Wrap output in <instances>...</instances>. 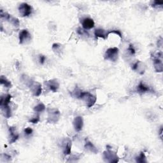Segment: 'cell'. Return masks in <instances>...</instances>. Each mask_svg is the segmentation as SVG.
<instances>
[{"label": "cell", "mask_w": 163, "mask_h": 163, "mask_svg": "<svg viewBox=\"0 0 163 163\" xmlns=\"http://www.w3.org/2000/svg\"><path fill=\"white\" fill-rule=\"evenodd\" d=\"M72 96L77 98V99L83 100L86 103V106L88 108H90L94 106L96 102V97L95 95H92L91 93L89 92L82 91L78 88H76L73 91Z\"/></svg>", "instance_id": "1"}, {"label": "cell", "mask_w": 163, "mask_h": 163, "mask_svg": "<svg viewBox=\"0 0 163 163\" xmlns=\"http://www.w3.org/2000/svg\"><path fill=\"white\" fill-rule=\"evenodd\" d=\"M119 49L117 47H111L108 49L104 55L105 60L110 61L112 62H116L118 60Z\"/></svg>", "instance_id": "2"}, {"label": "cell", "mask_w": 163, "mask_h": 163, "mask_svg": "<svg viewBox=\"0 0 163 163\" xmlns=\"http://www.w3.org/2000/svg\"><path fill=\"white\" fill-rule=\"evenodd\" d=\"M103 157L104 161L106 162L116 163L118 162L119 161V158L117 154L109 148H108L103 152Z\"/></svg>", "instance_id": "3"}, {"label": "cell", "mask_w": 163, "mask_h": 163, "mask_svg": "<svg viewBox=\"0 0 163 163\" xmlns=\"http://www.w3.org/2000/svg\"><path fill=\"white\" fill-rule=\"evenodd\" d=\"M153 57V63L154 69L156 72H162V53L161 51L158 52L152 55Z\"/></svg>", "instance_id": "4"}, {"label": "cell", "mask_w": 163, "mask_h": 163, "mask_svg": "<svg viewBox=\"0 0 163 163\" xmlns=\"http://www.w3.org/2000/svg\"><path fill=\"white\" fill-rule=\"evenodd\" d=\"M48 117H47V122L51 124H55L58 122L59 120L61 113L56 108H48Z\"/></svg>", "instance_id": "5"}, {"label": "cell", "mask_w": 163, "mask_h": 163, "mask_svg": "<svg viewBox=\"0 0 163 163\" xmlns=\"http://www.w3.org/2000/svg\"><path fill=\"white\" fill-rule=\"evenodd\" d=\"M28 86L30 88L33 96L38 97L41 95L42 92V86L40 83L38 82L30 81L29 82Z\"/></svg>", "instance_id": "6"}, {"label": "cell", "mask_w": 163, "mask_h": 163, "mask_svg": "<svg viewBox=\"0 0 163 163\" xmlns=\"http://www.w3.org/2000/svg\"><path fill=\"white\" fill-rule=\"evenodd\" d=\"M19 11L21 17H29L33 12L32 7L27 3H22L19 7Z\"/></svg>", "instance_id": "7"}, {"label": "cell", "mask_w": 163, "mask_h": 163, "mask_svg": "<svg viewBox=\"0 0 163 163\" xmlns=\"http://www.w3.org/2000/svg\"><path fill=\"white\" fill-rule=\"evenodd\" d=\"M31 35L27 29H22L19 33V44H24L29 42L31 40Z\"/></svg>", "instance_id": "8"}, {"label": "cell", "mask_w": 163, "mask_h": 163, "mask_svg": "<svg viewBox=\"0 0 163 163\" xmlns=\"http://www.w3.org/2000/svg\"><path fill=\"white\" fill-rule=\"evenodd\" d=\"M9 133V143L11 144L15 143L19 138V134L17 131L16 127L14 126H11L8 129Z\"/></svg>", "instance_id": "9"}, {"label": "cell", "mask_w": 163, "mask_h": 163, "mask_svg": "<svg viewBox=\"0 0 163 163\" xmlns=\"http://www.w3.org/2000/svg\"><path fill=\"white\" fill-rule=\"evenodd\" d=\"M72 142L70 139L66 138L63 142V151L64 155L68 156L71 154L72 151Z\"/></svg>", "instance_id": "10"}, {"label": "cell", "mask_w": 163, "mask_h": 163, "mask_svg": "<svg viewBox=\"0 0 163 163\" xmlns=\"http://www.w3.org/2000/svg\"><path fill=\"white\" fill-rule=\"evenodd\" d=\"M73 125L76 131L80 132L84 126V119L81 116H77L73 121Z\"/></svg>", "instance_id": "11"}, {"label": "cell", "mask_w": 163, "mask_h": 163, "mask_svg": "<svg viewBox=\"0 0 163 163\" xmlns=\"http://www.w3.org/2000/svg\"><path fill=\"white\" fill-rule=\"evenodd\" d=\"M145 66L144 64L140 61H137L135 63H134L132 66V69L138 73L143 75L145 71Z\"/></svg>", "instance_id": "12"}, {"label": "cell", "mask_w": 163, "mask_h": 163, "mask_svg": "<svg viewBox=\"0 0 163 163\" xmlns=\"http://www.w3.org/2000/svg\"><path fill=\"white\" fill-rule=\"evenodd\" d=\"M82 24L83 29H84L85 30H89L95 27V23L92 19L87 17L82 20Z\"/></svg>", "instance_id": "13"}, {"label": "cell", "mask_w": 163, "mask_h": 163, "mask_svg": "<svg viewBox=\"0 0 163 163\" xmlns=\"http://www.w3.org/2000/svg\"><path fill=\"white\" fill-rule=\"evenodd\" d=\"M136 90L139 94L143 95L145 93L152 91V89H151L148 86L142 82H140L136 87Z\"/></svg>", "instance_id": "14"}, {"label": "cell", "mask_w": 163, "mask_h": 163, "mask_svg": "<svg viewBox=\"0 0 163 163\" xmlns=\"http://www.w3.org/2000/svg\"><path fill=\"white\" fill-rule=\"evenodd\" d=\"M46 85H47L50 90L53 92H56L59 88V83L55 79H52L47 81Z\"/></svg>", "instance_id": "15"}, {"label": "cell", "mask_w": 163, "mask_h": 163, "mask_svg": "<svg viewBox=\"0 0 163 163\" xmlns=\"http://www.w3.org/2000/svg\"><path fill=\"white\" fill-rule=\"evenodd\" d=\"M84 147L86 150L89 151V152L93 153V154H98V150L97 148L90 141H89L88 139H86L85 142V145Z\"/></svg>", "instance_id": "16"}, {"label": "cell", "mask_w": 163, "mask_h": 163, "mask_svg": "<svg viewBox=\"0 0 163 163\" xmlns=\"http://www.w3.org/2000/svg\"><path fill=\"white\" fill-rule=\"evenodd\" d=\"M0 107H1L2 113L4 115L5 117L7 119L11 117V110L9 106V104H3V105H0Z\"/></svg>", "instance_id": "17"}, {"label": "cell", "mask_w": 163, "mask_h": 163, "mask_svg": "<svg viewBox=\"0 0 163 163\" xmlns=\"http://www.w3.org/2000/svg\"><path fill=\"white\" fill-rule=\"evenodd\" d=\"M95 35L96 38H101L104 40H106L108 37H107V32L105 31V30L103 29L98 28L95 29Z\"/></svg>", "instance_id": "18"}, {"label": "cell", "mask_w": 163, "mask_h": 163, "mask_svg": "<svg viewBox=\"0 0 163 163\" xmlns=\"http://www.w3.org/2000/svg\"><path fill=\"white\" fill-rule=\"evenodd\" d=\"M0 83H1L2 86H3L7 88H11L12 87V84H11V82L3 75L1 76V78H0Z\"/></svg>", "instance_id": "19"}, {"label": "cell", "mask_w": 163, "mask_h": 163, "mask_svg": "<svg viewBox=\"0 0 163 163\" xmlns=\"http://www.w3.org/2000/svg\"><path fill=\"white\" fill-rule=\"evenodd\" d=\"M45 110V104L42 103L38 104L37 105H36L33 108L34 112L37 113H40L43 112Z\"/></svg>", "instance_id": "20"}, {"label": "cell", "mask_w": 163, "mask_h": 163, "mask_svg": "<svg viewBox=\"0 0 163 163\" xmlns=\"http://www.w3.org/2000/svg\"><path fill=\"white\" fill-rule=\"evenodd\" d=\"M136 161L137 162H139V163H143V162H147V159H146V156L144 154L143 152H140L139 155L136 157Z\"/></svg>", "instance_id": "21"}, {"label": "cell", "mask_w": 163, "mask_h": 163, "mask_svg": "<svg viewBox=\"0 0 163 163\" xmlns=\"http://www.w3.org/2000/svg\"><path fill=\"white\" fill-rule=\"evenodd\" d=\"M52 49L54 52L57 54L58 52L61 51V45H60L59 43H54L52 45Z\"/></svg>", "instance_id": "22"}, {"label": "cell", "mask_w": 163, "mask_h": 163, "mask_svg": "<svg viewBox=\"0 0 163 163\" xmlns=\"http://www.w3.org/2000/svg\"><path fill=\"white\" fill-rule=\"evenodd\" d=\"M162 5H163V2H157V1L153 2L152 4V7L155 8H162Z\"/></svg>", "instance_id": "23"}, {"label": "cell", "mask_w": 163, "mask_h": 163, "mask_svg": "<svg viewBox=\"0 0 163 163\" xmlns=\"http://www.w3.org/2000/svg\"><path fill=\"white\" fill-rule=\"evenodd\" d=\"M40 115H39V113H38V115L37 116H35V117H34L31 119H30L29 122L32 123V124H37L40 121Z\"/></svg>", "instance_id": "24"}, {"label": "cell", "mask_w": 163, "mask_h": 163, "mask_svg": "<svg viewBox=\"0 0 163 163\" xmlns=\"http://www.w3.org/2000/svg\"><path fill=\"white\" fill-rule=\"evenodd\" d=\"M77 31V33L80 34V35H82V36H83V35H86V36L89 35V33L84 29H82L80 28H78Z\"/></svg>", "instance_id": "25"}, {"label": "cell", "mask_w": 163, "mask_h": 163, "mask_svg": "<svg viewBox=\"0 0 163 163\" xmlns=\"http://www.w3.org/2000/svg\"><path fill=\"white\" fill-rule=\"evenodd\" d=\"M127 51L130 52V54L132 55H134L136 54V51H135V49L134 48V46L132 44H130L129 45V46H128V48H127Z\"/></svg>", "instance_id": "26"}, {"label": "cell", "mask_w": 163, "mask_h": 163, "mask_svg": "<svg viewBox=\"0 0 163 163\" xmlns=\"http://www.w3.org/2000/svg\"><path fill=\"white\" fill-rule=\"evenodd\" d=\"M111 33H114V34H117V35H118L120 38H122V34H121V31H119V30H112V31H107V37H108V35H109V34H111Z\"/></svg>", "instance_id": "27"}, {"label": "cell", "mask_w": 163, "mask_h": 163, "mask_svg": "<svg viewBox=\"0 0 163 163\" xmlns=\"http://www.w3.org/2000/svg\"><path fill=\"white\" fill-rule=\"evenodd\" d=\"M33 130L32 128H31V127H26V129L24 130V133L27 136L31 135L33 133Z\"/></svg>", "instance_id": "28"}, {"label": "cell", "mask_w": 163, "mask_h": 163, "mask_svg": "<svg viewBox=\"0 0 163 163\" xmlns=\"http://www.w3.org/2000/svg\"><path fill=\"white\" fill-rule=\"evenodd\" d=\"M46 61V57L44 55H40L39 56V62L41 64H43Z\"/></svg>", "instance_id": "29"}, {"label": "cell", "mask_w": 163, "mask_h": 163, "mask_svg": "<svg viewBox=\"0 0 163 163\" xmlns=\"http://www.w3.org/2000/svg\"><path fill=\"white\" fill-rule=\"evenodd\" d=\"M159 135L161 137V139H162V126L161 127L160 130H159Z\"/></svg>", "instance_id": "30"}, {"label": "cell", "mask_w": 163, "mask_h": 163, "mask_svg": "<svg viewBox=\"0 0 163 163\" xmlns=\"http://www.w3.org/2000/svg\"><path fill=\"white\" fill-rule=\"evenodd\" d=\"M157 45H158V46H159V47L162 45V38H161L160 40H158Z\"/></svg>", "instance_id": "31"}]
</instances>
